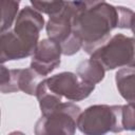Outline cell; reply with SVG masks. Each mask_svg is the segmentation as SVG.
I'll list each match as a JSON object with an SVG mask.
<instances>
[{
  "instance_id": "cell-1",
  "label": "cell",
  "mask_w": 135,
  "mask_h": 135,
  "mask_svg": "<svg viewBox=\"0 0 135 135\" xmlns=\"http://www.w3.org/2000/svg\"><path fill=\"white\" fill-rule=\"evenodd\" d=\"M133 12L121 6L101 2L80 11L74 19L73 32L80 39L84 51L92 54L109 40L115 27L130 28Z\"/></svg>"
},
{
  "instance_id": "cell-2",
  "label": "cell",
  "mask_w": 135,
  "mask_h": 135,
  "mask_svg": "<svg viewBox=\"0 0 135 135\" xmlns=\"http://www.w3.org/2000/svg\"><path fill=\"white\" fill-rule=\"evenodd\" d=\"M43 22L40 14L31 7H24L17 18L15 30L7 35L2 33V62L21 59L34 54Z\"/></svg>"
},
{
  "instance_id": "cell-3",
  "label": "cell",
  "mask_w": 135,
  "mask_h": 135,
  "mask_svg": "<svg viewBox=\"0 0 135 135\" xmlns=\"http://www.w3.org/2000/svg\"><path fill=\"white\" fill-rule=\"evenodd\" d=\"M86 5L82 0L65 1L64 7L56 15L51 16L46 24L49 38L60 44L62 54L73 55L78 52L82 43L73 32L75 16Z\"/></svg>"
},
{
  "instance_id": "cell-4",
  "label": "cell",
  "mask_w": 135,
  "mask_h": 135,
  "mask_svg": "<svg viewBox=\"0 0 135 135\" xmlns=\"http://www.w3.org/2000/svg\"><path fill=\"white\" fill-rule=\"evenodd\" d=\"M77 127L80 132L89 135L121 132L122 105H93L78 117Z\"/></svg>"
},
{
  "instance_id": "cell-5",
  "label": "cell",
  "mask_w": 135,
  "mask_h": 135,
  "mask_svg": "<svg viewBox=\"0 0 135 135\" xmlns=\"http://www.w3.org/2000/svg\"><path fill=\"white\" fill-rule=\"evenodd\" d=\"M104 70L135 66V39L117 34L91 54Z\"/></svg>"
},
{
  "instance_id": "cell-6",
  "label": "cell",
  "mask_w": 135,
  "mask_h": 135,
  "mask_svg": "<svg viewBox=\"0 0 135 135\" xmlns=\"http://www.w3.org/2000/svg\"><path fill=\"white\" fill-rule=\"evenodd\" d=\"M80 108L72 102H60L56 108L43 114L35 127L36 134H74Z\"/></svg>"
},
{
  "instance_id": "cell-7",
  "label": "cell",
  "mask_w": 135,
  "mask_h": 135,
  "mask_svg": "<svg viewBox=\"0 0 135 135\" xmlns=\"http://www.w3.org/2000/svg\"><path fill=\"white\" fill-rule=\"evenodd\" d=\"M46 88L59 98L70 101H79L86 98L95 89V84L81 79L78 74L63 72L43 80Z\"/></svg>"
},
{
  "instance_id": "cell-8",
  "label": "cell",
  "mask_w": 135,
  "mask_h": 135,
  "mask_svg": "<svg viewBox=\"0 0 135 135\" xmlns=\"http://www.w3.org/2000/svg\"><path fill=\"white\" fill-rule=\"evenodd\" d=\"M62 53L59 43L52 39H44L38 42L31 62V68L41 76H46L60 64Z\"/></svg>"
},
{
  "instance_id": "cell-9",
  "label": "cell",
  "mask_w": 135,
  "mask_h": 135,
  "mask_svg": "<svg viewBox=\"0 0 135 135\" xmlns=\"http://www.w3.org/2000/svg\"><path fill=\"white\" fill-rule=\"evenodd\" d=\"M116 84L120 95L135 103V66L124 68L116 73Z\"/></svg>"
},
{
  "instance_id": "cell-10",
  "label": "cell",
  "mask_w": 135,
  "mask_h": 135,
  "mask_svg": "<svg viewBox=\"0 0 135 135\" xmlns=\"http://www.w3.org/2000/svg\"><path fill=\"white\" fill-rule=\"evenodd\" d=\"M104 69L103 66L95 59L91 58L81 62L78 65L77 74L78 76L86 82L96 84L97 82L101 81L104 76Z\"/></svg>"
},
{
  "instance_id": "cell-11",
  "label": "cell",
  "mask_w": 135,
  "mask_h": 135,
  "mask_svg": "<svg viewBox=\"0 0 135 135\" xmlns=\"http://www.w3.org/2000/svg\"><path fill=\"white\" fill-rule=\"evenodd\" d=\"M34 8L44 14L54 16L58 14L65 5L64 0H31Z\"/></svg>"
},
{
  "instance_id": "cell-12",
  "label": "cell",
  "mask_w": 135,
  "mask_h": 135,
  "mask_svg": "<svg viewBox=\"0 0 135 135\" xmlns=\"http://www.w3.org/2000/svg\"><path fill=\"white\" fill-rule=\"evenodd\" d=\"M2 33L12 25V22L16 16V13L18 11V5L20 0H8L7 3L5 1H2Z\"/></svg>"
},
{
  "instance_id": "cell-13",
  "label": "cell",
  "mask_w": 135,
  "mask_h": 135,
  "mask_svg": "<svg viewBox=\"0 0 135 135\" xmlns=\"http://www.w3.org/2000/svg\"><path fill=\"white\" fill-rule=\"evenodd\" d=\"M122 127L123 130H135V103L133 102L122 105Z\"/></svg>"
},
{
  "instance_id": "cell-14",
  "label": "cell",
  "mask_w": 135,
  "mask_h": 135,
  "mask_svg": "<svg viewBox=\"0 0 135 135\" xmlns=\"http://www.w3.org/2000/svg\"><path fill=\"white\" fill-rule=\"evenodd\" d=\"M82 1H83V3L86 5V7L89 8V7L95 6V5H97V4L101 3V2H103L104 0H82Z\"/></svg>"
},
{
  "instance_id": "cell-15",
  "label": "cell",
  "mask_w": 135,
  "mask_h": 135,
  "mask_svg": "<svg viewBox=\"0 0 135 135\" xmlns=\"http://www.w3.org/2000/svg\"><path fill=\"white\" fill-rule=\"evenodd\" d=\"M130 28L132 30V32L135 34V14L133 15V17H132V20H131V26H130Z\"/></svg>"
}]
</instances>
